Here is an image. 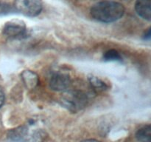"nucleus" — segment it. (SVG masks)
I'll list each match as a JSON object with an SVG mask.
<instances>
[{
    "label": "nucleus",
    "mask_w": 151,
    "mask_h": 142,
    "mask_svg": "<svg viewBox=\"0 0 151 142\" xmlns=\"http://www.w3.org/2000/svg\"><path fill=\"white\" fill-rule=\"evenodd\" d=\"M27 28L23 21L13 20L5 24L3 28V33L10 38H21L25 36Z\"/></svg>",
    "instance_id": "nucleus-5"
},
{
    "label": "nucleus",
    "mask_w": 151,
    "mask_h": 142,
    "mask_svg": "<svg viewBox=\"0 0 151 142\" xmlns=\"http://www.w3.org/2000/svg\"><path fill=\"white\" fill-rule=\"evenodd\" d=\"M105 60L106 61H116L121 60V56L118 51L116 50H109L104 53L103 56Z\"/></svg>",
    "instance_id": "nucleus-10"
},
{
    "label": "nucleus",
    "mask_w": 151,
    "mask_h": 142,
    "mask_svg": "<svg viewBox=\"0 0 151 142\" xmlns=\"http://www.w3.org/2000/svg\"><path fill=\"white\" fill-rule=\"evenodd\" d=\"M72 84L71 77L67 73L58 72L52 75L50 80V87L55 91H66Z\"/></svg>",
    "instance_id": "nucleus-4"
},
{
    "label": "nucleus",
    "mask_w": 151,
    "mask_h": 142,
    "mask_svg": "<svg viewBox=\"0 0 151 142\" xmlns=\"http://www.w3.org/2000/svg\"><path fill=\"white\" fill-rule=\"evenodd\" d=\"M15 8L25 16H36L42 10L41 0H15Z\"/></svg>",
    "instance_id": "nucleus-3"
},
{
    "label": "nucleus",
    "mask_w": 151,
    "mask_h": 142,
    "mask_svg": "<svg viewBox=\"0 0 151 142\" xmlns=\"http://www.w3.org/2000/svg\"><path fill=\"white\" fill-rule=\"evenodd\" d=\"M136 137L139 142H150L151 127L150 124L141 127L137 131Z\"/></svg>",
    "instance_id": "nucleus-9"
},
{
    "label": "nucleus",
    "mask_w": 151,
    "mask_h": 142,
    "mask_svg": "<svg viewBox=\"0 0 151 142\" xmlns=\"http://www.w3.org/2000/svg\"><path fill=\"white\" fill-rule=\"evenodd\" d=\"M81 142H101V141H99L94 140V139H88V140L83 141H81Z\"/></svg>",
    "instance_id": "nucleus-13"
},
{
    "label": "nucleus",
    "mask_w": 151,
    "mask_h": 142,
    "mask_svg": "<svg viewBox=\"0 0 151 142\" xmlns=\"http://www.w3.org/2000/svg\"><path fill=\"white\" fill-rule=\"evenodd\" d=\"M88 81H89V84H91V88L94 91L101 92L104 91L109 88V86L107 85V84L97 76L91 75V76L88 77Z\"/></svg>",
    "instance_id": "nucleus-8"
},
{
    "label": "nucleus",
    "mask_w": 151,
    "mask_h": 142,
    "mask_svg": "<svg viewBox=\"0 0 151 142\" xmlns=\"http://www.w3.org/2000/svg\"><path fill=\"white\" fill-rule=\"evenodd\" d=\"M90 13L91 16L97 21L109 23L122 18L125 13V7L119 2L103 1L92 6Z\"/></svg>",
    "instance_id": "nucleus-1"
},
{
    "label": "nucleus",
    "mask_w": 151,
    "mask_h": 142,
    "mask_svg": "<svg viewBox=\"0 0 151 142\" xmlns=\"http://www.w3.org/2000/svg\"><path fill=\"white\" fill-rule=\"evenodd\" d=\"M136 11L143 19L147 21L151 19V0H137Z\"/></svg>",
    "instance_id": "nucleus-6"
},
{
    "label": "nucleus",
    "mask_w": 151,
    "mask_h": 142,
    "mask_svg": "<svg viewBox=\"0 0 151 142\" xmlns=\"http://www.w3.org/2000/svg\"><path fill=\"white\" fill-rule=\"evenodd\" d=\"M150 36H151V32H150V28L147 29V30L146 31L145 33V36L144 38L145 39H149L150 38Z\"/></svg>",
    "instance_id": "nucleus-12"
},
{
    "label": "nucleus",
    "mask_w": 151,
    "mask_h": 142,
    "mask_svg": "<svg viewBox=\"0 0 151 142\" xmlns=\"http://www.w3.org/2000/svg\"><path fill=\"white\" fill-rule=\"evenodd\" d=\"M4 102V93L3 92L2 89L0 87V108L1 107V106L3 105Z\"/></svg>",
    "instance_id": "nucleus-11"
},
{
    "label": "nucleus",
    "mask_w": 151,
    "mask_h": 142,
    "mask_svg": "<svg viewBox=\"0 0 151 142\" xmlns=\"http://www.w3.org/2000/svg\"><path fill=\"white\" fill-rule=\"evenodd\" d=\"M60 101L64 107L72 112H78L86 106L89 96L86 92L79 90H66Z\"/></svg>",
    "instance_id": "nucleus-2"
},
{
    "label": "nucleus",
    "mask_w": 151,
    "mask_h": 142,
    "mask_svg": "<svg viewBox=\"0 0 151 142\" xmlns=\"http://www.w3.org/2000/svg\"><path fill=\"white\" fill-rule=\"evenodd\" d=\"M22 78L27 88L32 89L37 85L38 82V77L35 72L32 70H24L22 73Z\"/></svg>",
    "instance_id": "nucleus-7"
}]
</instances>
